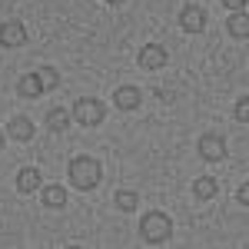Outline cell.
I'll use <instances>...</instances> for the list:
<instances>
[{
	"mask_svg": "<svg viewBox=\"0 0 249 249\" xmlns=\"http://www.w3.org/2000/svg\"><path fill=\"white\" fill-rule=\"evenodd\" d=\"M100 176H103L100 160H93V156H77V160H70V183H73L77 190H96V186H100Z\"/></svg>",
	"mask_w": 249,
	"mask_h": 249,
	"instance_id": "obj_1",
	"label": "cell"
},
{
	"mask_svg": "<svg viewBox=\"0 0 249 249\" xmlns=\"http://www.w3.org/2000/svg\"><path fill=\"white\" fill-rule=\"evenodd\" d=\"M140 236H143L150 246H163V243L173 236V219L166 216V213H160V210L146 213V216L140 219Z\"/></svg>",
	"mask_w": 249,
	"mask_h": 249,
	"instance_id": "obj_2",
	"label": "cell"
},
{
	"mask_svg": "<svg viewBox=\"0 0 249 249\" xmlns=\"http://www.w3.org/2000/svg\"><path fill=\"white\" fill-rule=\"evenodd\" d=\"M103 116H107V107L93 96H80L73 103V110H70V120H77L80 126H100Z\"/></svg>",
	"mask_w": 249,
	"mask_h": 249,
	"instance_id": "obj_3",
	"label": "cell"
},
{
	"mask_svg": "<svg viewBox=\"0 0 249 249\" xmlns=\"http://www.w3.org/2000/svg\"><path fill=\"white\" fill-rule=\"evenodd\" d=\"M196 150H199V156H203L206 163L226 160V143H223V136H216V133H203L199 143H196Z\"/></svg>",
	"mask_w": 249,
	"mask_h": 249,
	"instance_id": "obj_4",
	"label": "cell"
},
{
	"mask_svg": "<svg viewBox=\"0 0 249 249\" xmlns=\"http://www.w3.org/2000/svg\"><path fill=\"white\" fill-rule=\"evenodd\" d=\"M27 43V27L20 23V20H7V23H0V47H23Z\"/></svg>",
	"mask_w": 249,
	"mask_h": 249,
	"instance_id": "obj_5",
	"label": "cell"
},
{
	"mask_svg": "<svg viewBox=\"0 0 249 249\" xmlns=\"http://www.w3.org/2000/svg\"><path fill=\"white\" fill-rule=\"evenodd\" d=\"M136 60H140L143 70H160V67L166 63V50H163L160 43H146V47L140 50V57H136Z\"/></svg>",
	"mask_w": 249,
	"mask_h": 249,
	"instance_id": "obj_6",
	"label": "cell"
},
{
	"mask_svg": "<svg viewBox=\"0 0 249 249\" xmlns=\"http://www.w3.org/2000/svg\"><path fill=\"white\" fill-rule=\"evenodd\" d=\"M179 27H183L186 34H199V30L206 27V14L190 3V7H183V14H179Z\"/></svg>",
	"mask_w": 249,
	"mask_h": 249,
	"instance_id": "obj_7",
	"label": "cell"
},
{
	"mask_svg": "<svg viewBox=\"0 0 249 249\" xmlns=\"http://www.w3.org/2000/svg\"><path fill=\"white\" fill-rule=\"evenodd\" d=\"M3 133H10L14 140H20V143H27L30 136H34V123L27 120V116H14L10 123H7V130Z\"/></svg>",
	"mask_w": 249,
	"mask_h": 249,
	"instance_id": "obj_8",
	"label": "cell"
},
{
	"mask_svg": "<svg viewBox=\"0 0 249 249\" xmlns=\"http://www.w3.org/2000/svg\"><path fill=\"white\" fill-rule=\"evenodd\" d=\"M113 103L120 110H136V107H140V90H136V87H120L113 93Z\"/></svg>",
	"mask_w": 249,
	"mask_h": 249,
	"instance_id": "obj_9",
	"label": "cell"
},
{
	"mask_svg": "<svg viewBox=\"0 0 249 249\" xmlns=\"http://www.w3.org/2000/svg\"><path fill=\"white\" fill-rule=\"evenodd\" d=\"M43 206L47 210H63L67 206V190L57 186V183L53 186H43Z\"/></svg>",
	"mask_w": 249,
	"mask_h": 249,
	"instance_id": "obj_10",
	"label": "cell"
},
{
	"mask_svg": "<svg viewBox=\"0 0 249 249\" xmlns=\"http://www.w3.org/2000/svg\"><path fill=\"white\" fill-rule=\"evenodd\" d=\"M17 190H20V193L40 190V170H37V166H27V170L17 173Z\"/></svg>",
	"mask_w": 249,
	"mask_h": 249,
	"instance_id": "obj_11",
	"label": "cell"
},
{
	"mask_svg": "<svg viewBox=\"0 0 249 249\" xmlns=\"http://www.w3.org/2000/svg\"><path fill=\"white\" fill-rule=\"evenodd\" d=\"M17 93H20V96H27V100L40 96V93H43V87H40V77H37V73H23V77H20V83H17Z\"/></svg>",
	"mask_w": 249,
	"mask_h": 249,
	"instance_id": "obj_12",
	"label": "cell"
},
{
	"mask_svg": "<svg viewBox=\"0 0 249 249\" xmlns=\"http://www.w3.org/2000/svg\"><path fill=\"white\" fill-rule=\"evenodd\" d=\"M193 193H196V199H213V196L219 193V183H216L213 176H199V179L193 183Z\"/></svg>",
	"mask_w": 249,
	"mask_h": 249,
	"instance_id": "obj_13",
	"label": "cell"
},
{
	"mask_svg": "<svg viewBox=\"0 0 249 249\" xmlns=\"http://www.w3.org/2000/svg\"><path fill=\"white\" fill-rule=\"evenodd\" d=\"M47 126H50V130H53V133H63V130H67V126H70V113H67V110H50V113H47Z\"/></svg>",
	"mask_w": 249,
	"mask_h": 249,
	"instance_id": "obj_14",
	"label": "cell"
},
{
	"mask_svg": "<svg viewBox=\"0 0 249 249\" xmlns=\"http://www.w3.org/2000/svg\"><path fill=\"white\" fill-rule=\"evenodd\" d=\"M230 34H232V37H239V40H246V37H249V17L243 14V10L230 17Z\"/></svg>",
	"mask_w": 249,
	"mask_h": 249,
	"instance_id": "obj_15",
	"label": "cell"
},
{
	"mask_svg": "<svg viewBox=\"0 0 249 249\" xmlns=\"http://www.w3.org/2000/svg\"><path fill=\"white\" fill-rule=\"evenodd\" d=\"M136 203H140V196H136L133 190H120V193H116V210L133 213V210H136Z\"/></svg>",
	"mask_w": 249,
	"mask_h": 249,
	"instance_id": "obj_16",
	"label": "cell"
},
{
	"mask_svg": "<svg viewBox=\"0 0 249 249\" xmlns=\"http://www.w3.org/2000/svg\"><path fill=\"white\" fill-rule=\"evenodd\" d=\"M37 77H40V87H43V90H53V87L60 83V73L53 70V67H40Z\"/></svg>",
	"mask_w": 249,
	"mask_h": 249,
	"instance_id": "obj_17",
	"label": "cell"
},
{
	"mask_svg": "<svg viewBox=\"0 0 249 249\" xmlns=\"http://www.w3.org/2000/svg\"><path fill=\"white\" fill-rule=\"evenodd\" d=\"M236 116H239V123H246V120H249V96H239V103H236Z\"/></svg>",
	"mask_w": 249,
	"mask_h": 249,
	"instance_id": "obj_18",
	"label": "cell"
},
{
	"mask_svg": "<svg viewBox=\"0 0 249 249\" xmlns=\"http://www.w3.org/2000/svg\"><path fill=\"white\" fill-rule=\"evenodd\" d=\"M223 3H226L230 10H243V7H246V0H223Z\"/></svg>",
	"mask_w": 249,
	"mask_h": 249,
	"instance_id": "obj_19",
	"label": "cell"
},
{
	"mask_svg": "<svg viewBox=\"0 0 249 249\" xmlns=\"http://www.w3.org/2000/svg\"><path fill=\"white\" fill-rule=\"evenodd\" d=\"M236 196H239V203H243V206L249 203V190H246V186H239V193H236Z\"/></svg>",
	"mask_w": 249,
	"mask_h": 249,
	"instance_id": "obj_20",
	"label": "cell"
},
{
	"mask_svg": "<svg viewBox=\"0 0 249 249\" xmlns=\"http://www.w3.org/2000/svg\"><path fill=\"white\" fill-rule=\"evenodd\" d=\"M3 140H7V136H3V133H0V150H3Z\"/></svg>",
	"mask_w": 249,
	"mask_h": 249,
	"instance_id": "obj_21",
	"label": "cell"
},
{
	"mask_svg": "<svg viewBox=\"0 0 249 249\" xmlns=\"http://www.w3.org/2000/svg\"><path fill=\"white\" fill-rule=\"evenodd\" d=\"M107 3H123V0H107Z\"/></svg>",
	"mask_w": 249,
	"mask_h": 249,
	"instance_id": "obj_22",
	"label": "cell"
}]
</instances>
